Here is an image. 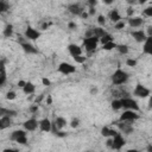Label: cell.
I'll return each instance as SVG.
<instances>
[{"instance_id":"cell-1","label":"cell","mask_w":152,"mask_h":152,"mask_svg":"<svg viewBox=\"0 0 152 152\" xmlns=\"http://www.w3.org/2000/svg\"><path fill=\"white\" fill-rule=\"evenodd\" d=\"M110 78H112V83L114 86H120V84H124L128 80V74L119 68V69H116L114 71V74L112 75Z\"/></svg>"},{"instance_id":"cell-2","label":"cell","mask_w":152,"mask_h":152,"mask_svg":"<svg viewBox=\"0 0 152 152\" xmlns=\"http://www.w3.org/2000/svg\"><path fill=\"white\" fill-rule=\"evenodd\" d=\"M121 100V104H122V108H125L126 110H134V112H139V106L135 100L133 99H129V97H122L120 99Z\"/></svg>"},{"instance_id":"cell-3","label":"cell","mask_w":152,"mask_h":152,"mask_svg":"<svg viewBox=\"0 0 152 152\" xmlns=\"http://www.w3.org/2000/svg\"><path fill=\"white\" fill-rule=\"evenodd\" d=\"M133 95L137 96V97L144 99V97H147V96L151 95V90H150L148 88L144 87L141 83H137V84H135V88H134V90H133Z\"/></svg>"},{"instance_id":"cell-4","label":"cell","mask_w":152,"mask_h":152,"mask_svg":"<svg viewBox=\"0 0 152 152\" xmlns=\"http://www.w3.org/2000/svg\"><path fill=\"white\" fill-rule=\"evenodd\" d=\"M99 42H100V39L96 38V37L84 38V39H83V46L86 48V50H87L88 52H91V51H94V50L96 49Z\"/></svg>"},{"instance_id":"cell-5","label":"cell","mask_w":152,"mask_h":152,"mask_svg":"<svg viewBox=\"0 0 152 152\" xmlns=\"http://www.w3.org/2000/svg\"><path fill=\"white\" fill-rule=\"evenodd\" d=\"M57 70H58V72H61V74H63V75H70V74H74V72L76 71V66H74V65L70 64V63L63 62V63H61V64L58 65Z\"/></svg>"},{"instance_id":"cell-6","label":"cell","mask_w":152,"mask_h":152,"mask_svg":"<svg viewBox=\"0 0 152 152\" xmlns=\"http://www.w3.org/2000/svg\"><path fill=\"white\" fill-rule=\"evenodd\" d=\"M139 119V114H137V112L134 110H125L120 118H119V121H134V120H138Z\"/></svg>"},{"instance_id":"cell-7","label":"cell","mask_w":152,"mask_h":152,"mask_svg":"<svg viewBox=\"0 0 152 152\" xmlns=\"http://www.w3.org/2000/svg\"><path fill=\"white\" fill-rule=\"evenodd\" d=\"M24 34H25V38H27L30 40H36V39H38L40 37V32L38 30L31 27V26H27V28L25 30Z\"/></svg>"},{"instance_id":"cell-8","label":"cell","mask_w":152,"mask_h":152,"mask_svg":"<svg viewBox=\"0 0 152 152\" xmlns=\"http://www.w3.org/2000/svg\"><path fill=\"white\" fill-rule=\"evenodd\" d=\"M126 144V140L124 139V137L120 134V133H118L114 138H113V144H112V148L113 150H120L124 145Z\"/></svg>"},{"instance_id":"cell-9","label":"cell","mask_w":152,"mask_h":152,"mask_svg":"<svg viewBox=\"0 0 152 152\" xmlns=\"http://www.w3.org/2000/svg\"><path fill=\"white\" fill-rule=\"evenodd\" d=\"M18 42H19L20 46L23 48V50H24L26 53H38V50H37L32 44H30V43H27V42H24L23 39H18Z\"/></svg>"},{"instance_id":"cell-10","label":"cell","mask_w":152,"mask_h":152,"mask_svg":"<svg viewBox=\"0 0 152 152\" xmlns=\"http://www.w3.org/2000/svg\"><path fill=\"white\" fill-rule=\"evenodd\" d=\"M131 36H132V37L135 39V42H138V43H142V42H145L146 38H147L146 33H145L142 30H135V31H132V32H131Z\"/></svg>"},{"instance_id":"cell-11","label":"cell","mask_w":152,"mask_h":152,"mask_svg":"<svg viewBox=\"0 0 152 152\" xmlns=\"http://www.w3.org/2000/svg\"><path fill=\"white\" fill-rule=\"evenodd\" d=\"M24 128L26 129V131H30V132H32V131H34L38 126H39V122L34 119V118H31V119H28V120H26L24 124Z\"/></svg>"},{"instance_id":"cell-12","label":"cell","mask_w":152,"mask_h":152,"mask_svg":"<svg viewBox=\"0 0 152 152\" xmlns=\"http://www.w3.org/2000/svg\"><path fill=\"white\" fill-rule=\"evenodd\" d=\"M66 8L70 13H72L75 15H82V13L84 12V10L81 7L80 4H70V5H68Z\"/></svg>"},{"instance_id":"cell-13","label":"cell","mask_w":152,"mask_h":152,"mask_svg":"<svg viewBox=\"0 0 152 152\" xmlns=\"http://www.w3.org/2000/svg\"><path fill=\"white\" fill-rule=\"evenodd\" d=\"M116 125H118L119 129H120L121 132L126 133V134H131V133L134 131L133 126H132L131 124H126V121H119V124H116Z\"/></svg>"},{"instance_id":"cell-14","label":"cell","mask_w":152,"mask_h":152,"mask_svg":"<svg viewBox=\"0 0 152 152\" xmlns=\"http://www.w3.org/2000/svg\"><path fill=\"white\" fill-rule=\"evenodd\" d=\"M39 128L43 132H51L52 128V122L49 119H43L39 121Z\"/></svg>"},{"instance_id":"cell-15","label":"cell","mask_w":152,"mask_h":152,"mask_svg":"<svg viewBox=\"0 0 152 152\" xmlns=\"http://www.w3.org/2000/svg\"><path fill=\"white\" fill-rule=\"evenodd\" d=\"M68 51H69V53H70L72 57H75V56H81V55H82V49H81V46H80V45H76V44H70V45L68 46Z\"/></svg>"},{"instance_id":"cell-16","label":"cell","mask_w":152,"mask_h":152,"mask_svg":"<svg viewBox=\"0 0 152 152\" xmlns=\"http://www.w3.org/2000/svg\"><path fill=\"white\" fill-rule=\"evenodd\" d=\"M142 52L146 53V55H151L152 56V37H147L146 40L144 42Z\"/></svg>"},{"instance_id":"cell-17","label":"cell","mask_w":152,"mask_h":152,"mask_svg":"<svg viewBox=\"0 0 152 152\" xmlns=\"http://www.w3.org/2000/svg\"><path fill=\"white\" fill-rule=\"evenodd\" d=\"M142 18L140 17H132V18H128V25L131 27H140L142 25Z\"/></svg>"},{"instance_id":"cell-18","label":"cell","mask_w":152,"mask_h":152,"mask_svg":"<svg viewBox=\"0 0 152 152\" xmlns=\"http://www.w3.org/2000/svg\"><path fill=\"white\" fill-rule=\"evenodd\" d=\"M12 125V118L11 116H1L0 119V129H5Z\"/></svg>"},{"instance_id":"cell-19","label":"cell","mask_w":152,"mask_h":152,"mask_svg":"<svg viewBox=\"0 0 152 152\" xmlns=\"http://www.w3.org/2000/svg\"><path fill=\"white\" fill-rule=\"evenodd\" d=\"M109 19L113 21V23H119V21H121V15L119 14V11L116 10V8H114V10H112L110 12H109Z\"/></svg>"},{"instance_id":"cell-20","label":"cell","mask_w":152,"mask_h":152,"mask_svg":"<svg viewBox=\"0 0 152 152\" xmlns=\"http://www.w3.org/2000/svg\"><path fill=\"white\" fill-rule=\"evenodd\" d=\"M0 70H1V75H0V86H1V87H4V84H5V82H6V78H7L6 70H5V61H4V59L1 61Z\"/></svg>"},{"instance_id":"cell-21","label":"cell","mask_w":152,"mask_h":152,"mask_svg":"<svg viewBox=\"0 0 152 152\" xmlns=\"http://www.w3.org/2000/svg\"><path fill=\"white\" fill-rule=\"evenodd\" d=\"M34 90H36V86H34L32 82H26V86L23 88V91H24V94H26V95L33 94Z\"/></svg>"},{"instance_id":"cell-22","label":"cell","mask_w":152,"mask_h":152,"mask_svg":"<svg viewBox=\"0 0 152 152\" xmlns=\"http://www.w3.org/2000/svg\"><path fill=\"white\" fill-rule=\"evenodd\" d=\"M91 31H93V37H96L99 39H101L107 33L102 27H94V28H91Z\"/></svg>"},{"instance_id":"cell-23","label":"cell","mask_w":152,"mask_h":152,"mask_svg":"<svg viewBox=\"0 0 152 152\" xmlns=\"http://www.w3.org/2000/svg\"><path fill=\"white\" fill-rule=\"evenodd\" d=\"M25 135H26V132H25V131H23V129H17V131L12 132V134H11V140L17 141L19 138L25 137Z\"/></svg>"},{"instance_id":"cell-24","label":"cell","mask_w":152,"mask_h":152,"mask_svg":"<svg viewBox=\"0 0 152 152\" xmlns=\"http://www.w3.org/2000/svg\"><path fill=\"white\" fill-rule=\"evenodd\" d=\"M0 115L1 116H15L17 115V112L15 110H13V109H6V108H4V107H1L0 108Z\"/></svg>"},{"instance_id":"cell-25","label":"cell","mask_w":152,"mask_h":152,"mask_svg":"<svg viewBox=\"0 0 152 152\" xmlns=\"http://www.w3.org/2000/svg\"><path fill=\"white\" fill-rule=\"evenodd\" d=\"M55 124H56L57 128L61 129V128H63V127L66 125V120H65L64 118H62V116H57V118L55 119Z\"/></svg>"},{"instance_id":"cell-26","label":"cell","mask_w":152,"mask_h":152,"mask_svg":"<svg viewBox=\"0 0 152 152\" xmlns=\"http://www.w3.org/2000/svg\"><path fill=\"white\" fill-rule=\"evenodd\" d=\"M2 33H4V36H5V37L10 38V37L13 34V26H12L11 24H8V25L4 28V32H2Z\"/></svg>"},{"instance_id":"cell-27","label":"cell","mask_w":152,"mask_h":152,"mask_svg":"<svg viewBox=\"0 0 152 152\" xmlns=\"http://www.w3.org/2000/svg\"><path fill=\"white\" fill-rule=\"evenodd\" d=\"M110 107H112V109H114V110H119V109H121V108H122L121 100H113V101L110 102Z\"/></svg>"},{"instance_id":"cell-28","label":"cell","mask_w":152,"mask_h":152,"mask_svg":"<svg viewBox=\"0 0 152 152\" xmlns=\"http://www.w3.org/2000/svg\"><path fill=\"white\" fill-rule=\"evenodd\" d=\"M100 42H101V44L102 45H104V44H107V43H110V42H113V37H112V34H109V33H106L101 39H100Z\"/></svg>"},{"instance_id":"cell-29","label":"cell","mask_w":152,"mask_h":152,"mask_svg":"<svg viewBox=\"0 0 152 152\" xmlns=\"http://www.w3.org/2000/svg\"><path fill=\"white\" fill-rule=\"evenodd\" d=\"M7 10H10V4H8L7 1H5V0H1V1H0V12L4 13V12H6Z\"/></svg>"},{"instance_id":"cell-30","label":"cell","mask_w":152,"mask_h":152,"mask_svg":"<svg viewBox=\"0 0 152 152\" xmlns=\"http://www.w3.org/2000/svg\"><path fill=\"white\" fill-rule=\"evenodd\" d=\"M116 49L118 51L121 53V55H126L128 52V46L125 45V44H120V45H116Z\"/></svg>"},{"instance_id":"cell-31","label":"cell","mask_w":152,"mask_h":152,"mask_svg":"<svg viewBox=\"0 0 152 152\" xmlns=\"http://www.w3.org/2000/svg\"><path fill=\"white\" fill-rule=\"evenodd\" d=\"M114 48H116V44H115L114 42H110V43H107V44L102 45V49L106 50V51H110V50H113Z\"/></svg>"},{"instance_id":"cell-32","label":"cell","mask_w":152,"mask_h":152,"mask_svg":"<svg viewBox=\"0 0 152 152\" xmlns=\"http://www.w3.org/2000/svg\"><path fill=\"white\" fill-rule=\"evenodd\" d=\"M125 25H126V24H125V21H122V20H121V21H119V23H116V24L114 25V28H115V30H121V28H124V27H125Z\"/></svg>"},{"instance_id":"cell-33","label":"cell","mask_w":152,"mask_h":152,"mask_svg":"<svg viewBox=\"0 0 152 152\" xmlns=\"http://www.w3.org/2000/svg\"><path fill=\"white\" fill-rule=\"evenodd\" d=\"M15 96H17L15 93L12 91V90H11V91H7V94H6V99H7V100H14Z\"/></svg>"},{"instance_id":"cell-34","label":"cell","mask_w":152,"mask_h":152,"mask_svg":"<svg viewBox=\"0 0 152 152\" xmlns=\"http://www.w3.org/2000/svg\"><path fill=\"white\" fill-rule=\"evenodd\" d=\"M109 131H110V128H108V127H102V129H101V134L103 135V137H109Z\"/></svg>"},{"instance_id":"cell-35","label":"cell","mask_w":152,"mask_h":152,"mask_svg":"<svg viewBox=\"0 0 152 152\" xmlns=\"http://www.w3.org/2000/svg\"><path fill=\"white\" fill-rule=\"evenodd\" d=\"M144 14L146 17H152V6H148L144 10Z\"/></svg>"},{"instance_id":"cell-36","label":"cell","mask_w":152,"mask_h":152,"mask_svg":"<svg viewBox=\"0 0 152 152\" xmlns=\"http://www.w3.org/2000/svg\"><path fill=\"white\" fill-rule=\"evenodd\" d=\"M74 59H75V62H77V63H84V62H86V57H83L82 55H81V56H75Z\"/></svg>"},{"instance_id":"cell-37","label":"cell","mask_w":152,"mask_h":152,"mask_svg":"<svg viewBox=\"0 0 152 152\" xmlns=\"http://www.w3.org/2000/svg\"><path fill=\"white\" fill-rule=\"evenodd\" d=\"M17 142H18V144H20V145H26V144H27V137L25 135V137L19 138V139L17 140Z\"/></svg>"},{"instance_id":"cell-38","label":"cell","mask_w":152,"mask_h":152,"mask_svg":"<svg viewBox=\"0 0 152 152\" xmlns=\"http://www.w3.org/2000/svg\"><path fill=\"white\" fill-rule=\"evenodd\" d=\"M126 64H127L128 66H135V65H137V61H135V59H132V58H128V59L126 61Z\"/></svg>"},{"instance_id":"cell-39","label":"cell","mask_w":152,"mask_h":152,"mask_svg":"<svg viewBox=\"0 0 152 152\" xmlns=\"http://www.w3.org/2000/svg\"><path fill=\"white\" fill-rule=\"evenodd\" d=\"M78 125H80V120H78V119H72L71 122H70V126H71L72 128H76Z\"/></svg>"},{"instance_id":"cell-40","label":"cell","mask_w":152,"mask_h":152,"mask_svg":"<svg viewBox=\"0 0 152 152\" xmlns=\"http://www.w3.org/2000/svg\"><path fill=\"white\" fill-rule=\"evenodd\" d=\"M97 23H99L100 25H104V24H106V18H104L103 15H99V17H97Z\"/></svg>"},{"instance_id":"cell-41","label":"cell","mask_w":152,"mask_h":152,"mask_svg":"<svg viewBox=\"0 0 152 152\" xmlns=\"http://www.w3.org/2000/svg\"><path fill=\"white\" fill-rule=\"evenodd\" d=\"M133 13H134V10H133L132 6H129V7L127 8V15H128L129 18H132V17H133Z\"/></svg>"},{"instance_id":"cell-42","label":"cell","mask_w":152,"mask_h":152,"mask_svg":"<svg viewBox=\"0 0 152 152\" xmlns=\"http://www.w3.org/2000/svg\"><path fill=\"white\" fill-rule=\"evenodd\" d=\"M42 83H43L44 86H50V83H51V82H50V80H49V78L43 77V78H42Z\"/></svg>"},{"instance_id":"cell-43","label":"cell","mask_w":152,"mask_h":152,"mask_svg":"<svg viewBox=\"0 0 152 152\" xmlns=\"http://www.w3.org/2000/svg\"><path fill=\"white\" fill-rule=\"evenodd\" d=\"M68 27H69V28H71V30H75V28L77 27V25H76V23H74V21H70V23L68 24Z\"/></svg>"},{"instance_id":"cell-44","label":"cell","mask_w":152,"mask_h":152,"mask_svg":"<svg viewBox=\"0 0 152 152\" xmlns=\"http://www.w3.org/2000/svg\"><path fill=\"white\" fill-rule=\"evenodd\" d=\"M37 110H38V104H33V106L30 107V112L31 113H36Z\"/></svg>"},{"instance_id":"cell-45","label":"cell","mask_w":152,"mask_h":152,"mask_svg":"<svg viewBox=\"0 0 152 152\" xmlns=\"http://www.w3.org/2000/svg\"><path fill=\"white\" fill-rule=\"evenodd\" d=\"M87 4L89 5V7H95V5L97 4V1H96V0H89Z\"/></svg>"},{"instance_id":"cell-46","label":"cell","mask_w":152,"mask_h":152,"mask_svg":"<svg viewBox=\"0 0 152 152\" xmlns=\"http://www.w3.org/2000/svg\"><path fill=\"white\" fill-rule=\"evenodd\" d=\"M50 25H51L50 23H43L42 26H40V28H42V30H48V27H49Z\"/></svg>"},{"instance_id":"cell-47","label":"cell","mask_w":152,"mask_h":152,"mask_svg":"<svg viewBox=\"0 0 152 152\" xmlns=\"http://www.w3.org/2000/svg\"><path fill=\"white\" fill-rule=\"evenodd\" d=\"M25 86H26V82H25V81H23V80H20V81L18 82V87H19V88H24Z\"/></svg>"},{"instance_id":"cell-48","label":"cell","mask_w":152,"mask_h":152,"mask_svg":"<svg viewBox=\"0 0 152 152\" xmlns=\"http://www.w3.org/2000/svg\"><path fill=\"white\" fill-rule=\"evenodd\" d=\"M43 99H44V95H39L38 97H36V104H39Z\"/></svg>"},{"instance_id":"cell-49","label":"cell","mask_w":152,"mask_h":152,"mask_svg":"<svg viewBox=\"0 0 152 152\" xmlns=\"http://www.w3.org/2000/svg\"><path fill=\"white\" fill-rule=\"evenodd\" d=\"M147 37H152V25L147 27Z\"/></svg>"},{"instance_id":"cell-50","label":"cell","mask_w":152,"mask_h":152,"mask_svg":"<svg viewBox=\"0 0 152 152\" xmlns=\"http://www.w3.org/2000/svg\"><path fill=\"white\" fill-rule=\"evenodd\" d=\"M57 137H61V138H64V137H66V133L65 132H62V131H59L57 134H56Z\"/></svg>"},{"instance_id":"cell-51","label":"cell","mask_w":152,"mask_h":152,"mask_svg":"<svg viewBox=\"0 0 152 152\" xmlns=\"http://www.w3.org/2000/svg\"><path fill=\"white\" fill-rule=\"evenodd\" d=\"M89 15H94L95 14V7H89Z\"/></svg>"},{"instance_id":"cell-52","label":"cell","mask_w":152,"mask_h":152,"mask_svg":"<svg viewBox=\"0 0 152 152\" xmlns=\"http://www.w3.org/2000/svg\"><path fill=\"white\" fill-rule=\"evenodd\" d=\"M96 93H97V88H96V87H93V88L90 89V94H91V95H95Z\"/></svg>"},{"instance_id":"cell-53","label":"cell","mask_w":152,"mask_h":152,"mask_svg":"<svg viewBox=\"0 0 152 152\" xmlns=\"http://www.w3.org/2000/svg\"><path fill=\"white\" fill-rule=\"evenodd\" d=\"M46 103H48V104H51V103H52V97H51V95H48V97H46Z\"/></svg>"},{"instance_id":"cell-54","label":"cell","mask_w":152,"mask_h":152,"mask_svg":"<svg viewBox=\"0 0 152 152\" xmlns=\"http://www.w3.org/2000/svg\"><path fill=\"white\" fill-rule=\"evenodd\" d=\"M2 152H19L18 150H14V148H6V150H4Z\"/></svg>"},{"instance_id":"cell-55","label":"cell","mask_w":152,"mask_h":152,"mask_svg":"<svg viewBox=\"0 0 152 152\" xmlns=\"http://www.w3.org/2000/svg\"><path fill=\"white\" fill-rule=\"evenodd\" d=\"M112 144H113V138L107 140V146H108V147H112Z\"/></svg>"},{"instance_id":"cell-56","label":"cell","mask_w":152,"mask_h":152,"mask_svg":"<svg viewBox=\"0 0 152 152\" xmlns=\"http://www.w3.org/2000/svg\"><path fill=\"white\" fill-rule=\"evenodd\" d=\"M148 109H152V94L150 96V101H148Z\"/></svg>"},{"instance_id":"cell-57","label":"cell","mask_w":152,"mask_h":152,"mask_svg":"<svg viewBox=\"0 0 152 152\" xmlns=\"http://www.w3.org/2000/svg\"><path fill=\"white\" fill-rule=\"evenodd\" d=\"M88 15H89V13H88V12H83L81 17H82V18H88Z\"/></svg>"},{"instance_id":"cell-58","label":"cell","mask_w":152,"mask_h":152,"mask_svg":"<svg viewBox=\"0 0 152 152\" xmlns=\"http://www.w3.org/2000/svg\"><path fill=\"white\" fill-rule=\"evenodd\" d=\"M126 152H139L138 150H135V148H131V150H127Z\"/></svg>"},{"instance_id":"cell-59","label":"cell","mask_w":152,"mask_h":152,"mask_svg":"<svg viewBox=\"0 0 152 152\" xmlns=\"http://www.w3.org/2000/svg\"><path fill=\"white\" fill-rule=\"evenodd\" d=\"M147 152H152V145H148L147 146Z\"/></svg>"},{"instance_id":"cell-60","label":"cell","mask_w":152,"mask_h":152,"mask_svg":"<svg viewBox=\"0 0 152 152\" xmlns=\"http://www.w3.org/2000/svg\"><path fill=\"white\" fill-rule=\"evenodd\" d=\"M113 1L112 0H104V4H107V5H110Z\"/></svg>"},{"instance_id":"cell-61","label":"cell","mask_w":152,"mask_h":152,"mask_svg":"<svg viewBox=\"0 0 152 152\" xmlns=\"http://www.w3.org/2000/svg\"><path fill=\"white\" fill-rule=\"evenodd\" d=\"M127 2H128V4H133V5H134V4H137V1H134V0H128Z\"/></svg>"}]
</instances>
